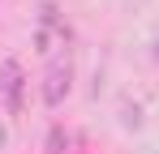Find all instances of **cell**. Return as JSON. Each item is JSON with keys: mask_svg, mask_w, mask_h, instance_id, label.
<instances>
[{"mask_svg": "<svg viewBox=\"0 0 159 154\" xmlns=\"http://www.w3.org/2000/svg\"><path fill=\"white\" fill-rule=\"evenodd\" d=\"M65 90H69V64H52L48 69V86H43V99L56 107V103L65 99Z\"/></svg>", "mask_w": 159, "mask_h": 154, "instance_id": "1", "label": "cell"}, {"mask_svg": "<svg viewBox=\"0 0 159 154\" xmlns=\"http://www.w3.org/2000/svg\"><path fill=\"white\" fill-rule=\"evenodd\" d=\"M4 77H9V81H4V103H9V111L17 116V111H22V73H17L13 60L4 64Z\"/></svg>", "mask_w": 159, "mask_h": 154, "instance_id": "2", "label": "cell"}]
</instances>
